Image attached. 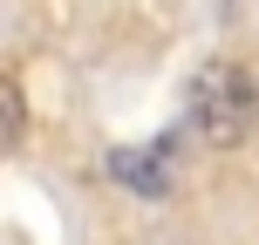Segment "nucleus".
I'll list each match as a JSON object with an SVG mask.
<instances>
[{
  "label": "nucleus",
  "mask_w": 259,
  "mask_h": 245,
  "mask_svg": "<svg viewBox=\"0 0 259 245\" xmlns=\"http://www.w3.org/2000/svg\"><path fill=\"white\" fill-rule=\"evenodd\" d=\"M21 143H27V89L0 75V150H21Z\"/></svg>",
  "instance_id": "3"
},
{
  "label": "nucleus",
  "mask_w": 259,
  "mask_h": 245,
  "mask_svg": "<svg viewBox=\"0 0 259 245\" xmlns=\"http://www.w3.org/2000/svg\"><path fill=\"white\" fill-rule=\"evenodd\" d=\"M178 143H184V129H164L150 143H123V150H109V177L123 191H137L143 205H164L178 191Z\"/></svg>",
  "instance_id": "2"
},
{
  "label": "nucleus",
  "mask_w": 259,
  "mask_h": 245,
  "mask_svg": "<svg viewBox=\"0 0 259 245\" xmlns=\"http://www.w3.org/2000/svg\"><path fill=\"white\" fill-rule=\"evenodd\" d=\"M184 123L205 150H239L259 129V75L246 62H205L184 95Z\"/></svg>",
  "instance_id": "1"
}]
</instances>
